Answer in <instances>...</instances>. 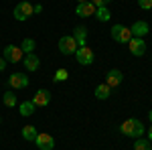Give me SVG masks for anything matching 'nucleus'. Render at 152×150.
<instances>
[{
    "label": "nucleus",
    "instance_id": "nucleus-29",
    "mask_svg": "<svg viewBox=\"0 0 152 150\" xmlns=\"http://www.w3.org/2000/svg\"><path fill=\"white\" fill-rule=\"evenodd\" d=\"M148 118H150V122H152V110H150V114H148Z\"/></svg>",
    "mask_w": 152,
    "mask_h": 150
},
{
    "label": "nucleus",
    "instance_id": "nucleus-10",
    "mask_svg": "<svg viewBox=\"0 0 152 150\" xmlns=\"http://www.w3.org/2000/svg\"><path fill=\"white\" fill-rule=\"evenodd\" d=\"M95 8L91 2H79L77 4V8H75V14L77 16H81V18H87V16H91V14H95Z\"/></svg>",
    "mask_w": 152,
    "mask_h": 150
},
{
    "label": "nucleus",
    "instance_id": "nucleus-19",
    "mask_svg": "<svg viewBox=\"0 0 152 150\" xmlns=\"http://www.w3.org/2000/svg\"><path fill=\"white\" fill-rule=\"evenodd\" d=\"M95 16H97V20H102V23H107L110 18H112V12L107 6H99L97 10H95Z\"/></svg>",
    "mask_w": 152,
    "mask_h": 150
},
{
    "label": "nucleus",
    "instance_id": "nucleus-16",
    "mask_svg": "<svg viewBox=\"0 0 152 150\" xmlns=\"http://www.w3.org/2000/svg\"><path fill=\"white\" fill-rule=\"evenodd\" d=\"M112 95V87L107 85V83H99L97 87H95V97L97 100H107Z\"/></svg>",
    "mask_w": 152,
    "mask_h": 150
},
{
    "label": "nucleus",
    "instance_id": "nucleus-1",
    "mask_svg": "<svg viewBox=\"0 0 152 150\" xmlns=\"http://www.w3.org/2000/svg\"><path fill=\"white\" fill-rule=\"evenodd\" d=\"M120 132L124 136H130V138H140L142 134H144V124H142L140 120H136V118H130V120H126L120 126Z\"/></svg>",
    "mask_w": 152,
    "mask_h": 150
},
{
    "label": "nucleus",
    "instance_id": "nucleus-4",
    "mask_svg": "<svg viewBox=\"0 0 152 150\" xmlns=\"http://www.w3.org/2000/svg\"><path fill=\"white\" fill-rule=\"evenodd\" d=\"M75 57H77V63H79V65H91L94 59H95V55H94V51H91L87 45H83V47H77Z\"/></svg>",
    "mask_w": 152,
    "mask_h": 150
},
{
    "label": "nucleus",
    "instance_id": "nucleus-27",
    "mask_svg": "<svg viewBox=\"0 0 152 150\" xmlns=\"http://www.w3.org/2000/svg\"><path fill=\"white\" fill-rule=\"evenodd\" d=\"M41 10H43V6H41V4H37V6H33V12H37V14H39Z\"/></svg>",
    "mask_w": 152,
    "mask_h": 150
},
{
    "label": "nucleus",
    "instance_id": "nucleus-3",
    "mask_svg": "<svg viewBox=\"0 0 152 150\" xmlns=\"http://www.w3.org/2000/svg\"><path fill=\"white\" fill-rule=\"evenodd\" d=\"M77 43H75V39L71 35H65L59 39V51L63 53V55H75V51H77Z\"/></svg>",
    "mask_w": 152,
    "mask_h": 150
},
{
    "label": "nucleus",
    "instance_id": "nucleus-12",
    "mask_svg": "<svg viewBox=\"0 0 152 150\" xmlns=\"http://www.w3.org/2000/svg\"><path fill=\"white\" fill-rule=\"evenodd\" d=\"M130 33L132 37H146L148 35V23H144V20H136V23L130 26Z\"/></svg>",
    "mask_w": 152,
    "mask_h": 150
},
{
    "label": "nucleus",
    "instance_id": "nucleus-15",
    "mask_svg": "<svg viewBox=\"0 0 152 150\" xmlns=\"http://www.w3.org/2000/svg\"><path fill=\"white\" fill-rule=\"evenodd\" d=\"M23 63H24V67H26L28 71H37L39 65H41V61H39V57H37L35 53H28V55L23 59Z\"/></svg>",
    "mask_w": 152,
    "mask_h": 150
},
{
    "label": "nucleus",
    "instance_id": "nucleus-13",
    "mask_svg": "<svg viewBox=\"0 0 152 150\" xmlns=\"http://www.w3.org/2000/svg\"><path fill=\"white\" fill-rule=\"evenodd\" d=\"M49 102H51V93H49L47 89H39V91L35 93V97H33V104H35L37 108L49 105Z\"/></svg>",
    "mask_w": 152,
    "mask_h": 150
},
{
    "label": "nucleus",
    "instance_id": "nucleus-31",
    "mask_svg": "<svg viewBox=\"0 0 152 150\" xmlns=\"http://www.w3.org/2000/svg\"><path fill=\"white\" fill-rule=\"evenodd\" d=\"M0 124H2V118H0Z\"/></svg>",
    "mask_w": 152,
    "mask_h": 150
},
{
    "label": "nucleus",
    "instance_id": "nucleus-17",
    "mask_svg": "<svg viewBox=\"0 0 152 150\" xmlns=\"http://www.w3.org/2000/svg\"><path fill=\"white\" fill-rule=\"evenodd\" d=\"M37 128L33 126V124H26V126L23 128V138L24 140H31V142H35V138H37Z\"/></svg>",
    "mask_w": 152,
    "mask_h": 150
},
{
    "label": "nucleus",
    "instance_id": "nucleus-7",
    "mask_svg": "<svg viewBox=\"0 0 152 150\" xmlns=\"http://www.w3.org/2000/svg\"><path fill=\"white\" fill-rule=\"evenodd\" d=\"M128 45H130V53L134 57H142L146 53V43H144V39H140V37H132L128 41Z\"/></svg>",
    "mask_w": 152,
    "mask_h": 150
},
{
    "label": "nucleus",
    "instance_id": "nucleus-18",
    "mask_svg": "<svg viewBox=\"0 0 152 150\" xmlns=\"http://www.w3.org/2000/svg\"><path fill=\"white\" fill-rule=\"evenodd\" d=\"M37 105L33 104V102H23V104L18 105V112H20V116H24V118H28V116H33V112H35Z\"/></svg>",
    "mask_w": 152,
    "mask_h": 150
},
{
    "label": "nucleus",
    "instance_id": "nucleus-26",
    "mask_svg": "<svg viewBox=\"0 0 152 150\" xmlns=\"http://www.w3.org/2000/svg\"><path fill=\"white\" fill-rule=\"evenodd\" d=\"M4 69H6V59L2 57L0 59V71H4Z\"/></svg>",
    "mask_w": 152,
    "mask_h": 150
},
{
    "label": "nucleus",
    "instance_id": "nucleus-25",
    "mask_svg": "<svg viewBox=\"0 0 152 150\" xmlns=\"http://www.w3.org/2000/svg\"><path fill=\"white\" fill-rule=\"evenodd\" d=\"M89 2L94 4L95 8H99V6H107V4H110L112 0H89Z\"/></svg>",
    "mask_w": 152,
    "mask_h": 150
},
{
    "label": "nucleus",
    "instance_id": "nucleus-6",
    "mask_svg": "<svg viewBox=\"0 0 152 150\" xmlns=\"http://www.w3.org/2000/svg\"><path fill=\"white\" fill-rule=\"evenodd\" d=\"M2 57L6 59V61H10V63H18V61H23V49L16 45H6Z\"/></svg>",
    "mask_w": 152,
    "mask_h": 150
},
{
    "label": "nucleus",
    "instance_id": "nucleus-21",
    "mask_svg": "<svg viewBox=\"0 0 152 150\" xmlns=\"http://www.w3.org/2000/svg\"><path fill=\"white\" fill-rule=\"evenodd\" d=\"M2 102H4V105H8V108H14L16 105V95H14V91H6L4 97H2Z\"/></svg>",
    "mask_w": 152,
    "mask_h": 150
},
{
    "label": "nucleus",
    "instance_id": "nucleus-23",
    "mask_svg": "<svg viewBox=\"0 0 152 150\" xmlns=\"http://www.w3.org/2000/svg\"><path fill=\"white\" fill-rule=\"evenodd\" d=\"M67 77H69L67 69H57V71H55V77H53V79L57 81V83H61V81H65V79H67Z\"/></svg>",
    "mask_w": 152,
    "mask_h": 150
},
{
    "label": "nucleus",
    "instance_id": "nucleus-8",
    "mask_svg": "<svg viewBox=\"0 0 152 150\" xmlns=\"http://www.w3.org/2000/svg\"><path fill=\"white\" fill-rule=\"evenodd\" d=\"M8 85H10L12 89H24L28 85V75H24V73H12L10 77H8Z\"/></svg>",
    "mask_w": 152,
    "mask_h": 150
},
{
    "label": "nucleus",
    "instance_id": "nucleus-5",
    "mask_svg": "<svg viewBox=\"0 0 152 150\" xmlns=\"http://www.w3.org/2000/svg\"><path fill=\"white\" fill-rule=\"evenodd\" d=\"M112 37H114L116 43H128L130 39H132V33H130L128 26H124V24H114L112 26Z\"/></svg>",
    "mask_w": 152,
    "mask_h": 150
},
{
    "label": "nucleus",
    "instance_id": "nucleus-9",
    "mask_svg": "<svg viewBox=\"0 0 152 150\" xmlns=\"http://www.w3.org/2000/svg\"><path fill=\"white\" fill-rule=\"evenodd\" d=\"M35 144L39 146V150H53L55 140H53V136H49V134H37Z\"/></svg>",
    "mask_w": 152,
    "mask_h": 150
},
{
    "label": "nucleus",
    "instance_id": "nucleus-24",
    "mask_svg": "<svg viewBox=\"0 0 152 150\" xmlns=\"http://www.w3.org/2000/svg\"><path fill=\"white\" fill-rule=\"evenodd\" d=\"M138 6L142 10H150L152 8V0H138Z\"/></svg>",
    "mask_w": 152,
    "mask_h": 150
},
{
    "label": "nucleus",
    "instance_id": "nucleus-22",
    "mask_svg": "<svg viewBox=\"0 0 152 150\" xmlns=\"http://www.w3.org/2000/svg\"><path fill=\"white\" fill-rule=\"evenodd\" d=\"M134 150H152V146H150V140H136L134 142Z\"/></svg>",
    "mask_w": 152,
    "mask_h": 150
},
{
    "label": "nucleus",
    "instance_id": "nucleus-28",
    "mask_svg": "<svg viewBox=\"0 0 152 150\" xmlns=\"http://www.w3.org/2000/svg\"><path fill=\"white\" fill-rule=\"evenodd\" d=\"M148 140H150V142H152V126L148 128Z\"/></svg>",
    "mask_w": 152,
    "mask_h": 150
},
{
    "label": "nucleus",
    "instance_id": "nucleus-20",
    "mask_svg": "<svg viewBox=\"0 0 152 150\" xmlns=\"http://www.w3.org/2000/svg\"><path fill=\"white\" fill-rule=\"evenodd\" d=\"M35 47H37V43L33 41V39H24L23 41V45H20V49H23V53H35Z\"/></svg>",
    "mask_w": 152,
    "mask_h": 150
},
{
    "label": "nucleus",
    "instance_id": "nucleus-2",
    "mask_svg": "<svg viewBox=\"0 0 152 150\" xmlns=\"http://www.w3.org/2000/svg\"><path fill=\"white\" fill-rule=\"evenodd\" d=\"M31 16H33V4H31V2H26V0L18 2V4H16V8H14V18H16V20H20V23H24V20H28Z\"/></svg>",
    "mask_w": 152,
    "mask_h": 150
},
{
    "label": "nucleus",
    "instance_id": "nucleus-14",
    "mask_svg": "<svg viewBox=\"0 0 152 150\" xmlns=\"http://www.w3.org/2000/svg\"><path fill=\"white\" fill-rule=\"evenodd\" d=\"M71 37L75 39V43H77L79 47H83V45H85V41H87V29H85V26H75Z\"/></svg>",
    "mask_w": 152,
    "mask_h": 150
},
{
    "label": "nucleus",
    "instance_id": "nucleus-11",
    "mask_svg": "<svg viewBox=\"0 0 152 150\" xmlns=\"http://www.w3.org/2000/svg\"><path fill=\"white\" fill-rule=\"evenodd\" d=\"M122 79H124V75H122V71H118V69H112V71H107V75H105V83L114 89V87H118L120 83H122Z\"/></svg>",
    "mask_w": 152,
    "mask_h": 150
},
{
    "label": "nucleus",
    "instance_id": "nucleus-30",
    "mask_svg": "<svg viewBox=\"0 0 152 150\" xmlns=\"http://www.w3.org/2000/svg\"><path fill=\"white\" fill-rule=\"evenodd\" d=\"M77 2H89V0H77Z\"/></svg>",
    "mask_w": 152,
    "mask_h": 150
}]
</instances>
